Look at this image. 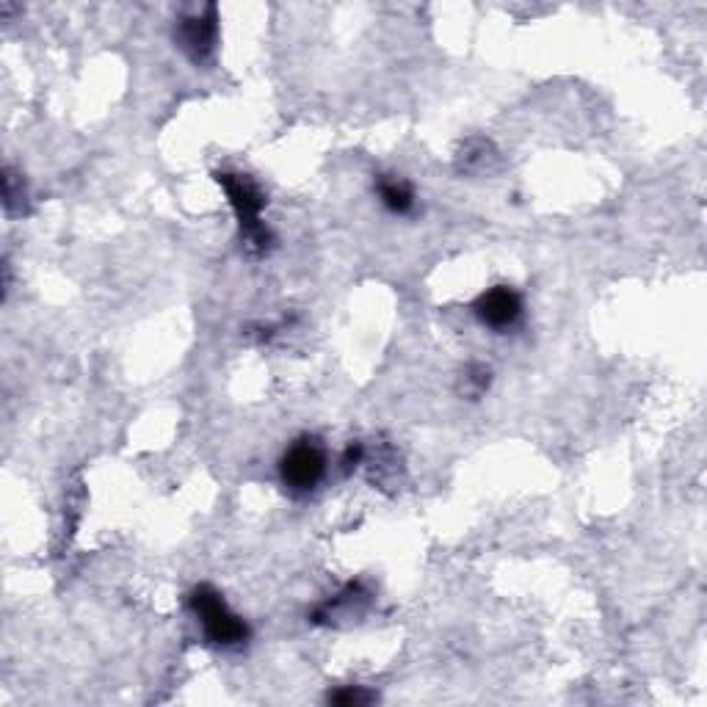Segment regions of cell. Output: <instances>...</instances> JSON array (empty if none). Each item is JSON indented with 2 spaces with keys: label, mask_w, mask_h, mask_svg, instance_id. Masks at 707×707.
I'll use <instances>...</instances> for the list:
<instances>
[{
  "label": "cell",
  "mask_w": 707,
  "mask_h": 707,
  "mask_svg": "<svg viewBox=\"0 0 707 707\" xmlns=\"http://www.w3.org/2000/svg\"><path fill=\"white\" fill-rule=\"evenodd\" d=\"M376 694L365 691L360 685H348V688H340L335 694H329V702L340 707H360V705H371Z\"/></svg>",
  "instance_id": "52a82bcc"
},
{
  "label": "cell",
  "mask_w": 707,
  "mask_h": 707,
  "mask_svg": "<svg viewBox=\"0 0 707 707\" xmlns=\"http://www.w3.org/2000/svg\"><path fill=\"white\" fill-rule=\"evenodd\" d=\"M476 315L478 321L489 329H509L517 324V318L522 315V299L517 296V290L500 288L487 290L481 299L476 302Z\"/></svg>",
  "instance_id": "5b68a950"
},
{
  "label": "cell",
  "mask_w": 707,
  "mask_h": 707,
  "mask_svg": "<svg viewBox=\"0 0 707 707\" xmlns=\"http://www.w3.org/2000/svg\"><path fill=\"white\" fill-rule=\"evenodd\" d=\"M324 470H326L324 451L310 440L290 445L288 453H285L282 462H279L282 484H285L290 492H299V495L318 487L321 478H324Z\"/></svg>",
  "instance_id": "3957f363"
},
{
  "label": "cell",
  "mask_w": 707,
  "mask_h": 707,
  "mask_svg": "<svg viewBox=\"0 0 707 707\" xmlns=\"http://www.w3.org/2000/svg\"><path fill=\"white\" fill-rule=\"evenodd\" d=\"M191 611L205 627V636L219 647H238L249 638V627L241 616H235L221 600V594L210 586H199L191 594Z\"/></svg>",
  "instance_id": "7a4b0ae2"
},
{
  "label": "cell",
  "mask_w": 707,
  "mask_h": 707,
  "mask_svg": "<svg viewBox=\"0 0 707 707\" xmlns=\"http://www.w3.org/2000/svg\"><path fill=\"white\" fill-rule=\"evenodd\" d=\"M221 188L227 191L230 205L235 210V216L241 221V232H244L246 246L255 252H266V246L271 244V235L260 224V213L266 208V197L263 191L244 177V174H219Z\"/></svg>",
  "instance_id": "6da1fadb"
},
{
  "label": "cell",
  "mask_w": 707,
  "mask_h": 707,
  "mask_svg": "<svg viewBox=\"0 0 707 707\" xmlns=\"http://www.w3.org/2000/svg\"><path fill=\"white\" fill-rule=\"evenodd\" d=\"M379 197L387 208L393 213H409L412 205H415V197H412V188L406 186L404 180H390V177H382L379 180Z\"/></svg>",
  "instance_id": "8992f818"
},
{
  "label": "cell",
  "mask_w": 707,
  "mask_h": 707,
  "mask_svg": "<svg viewBox=\"0 0 707 707\" xmlns=\"http://www.w3.org/2000/svg\"><path fill=\"white\" fill-rule=\"evenodd\" d=\"M23 199V180H17V174H14L12 169H6V177H3V202H6V210L14 213V210H17V202H20V208H23Z\"/></svg>",
  "instance_id": "9c48e42d"
},
{
  "label": "cell",
  "mask_w": 707,
  "mask_h": 707,
  "mask_svg": "<svg viewBox=\"0 0 707 707\" xmlns=\"http://www.w3.org/2000/svg\"><path fill=\"white\" fill-rule=\"evenodd\" d=\"M476 147L478 150H473V144H467V150L462 152L464 169H470V172H481V169H487L489 158H495L492 144H487V141H476Z\"/></svg>",
  "instance_id": "ba28073f"
},
{
  "label": "cell",
  "mask_w": 707,
  "mask_h": 707,
  "mask_svg": "<svg viewBox=\"0 0 707 707\" xmlns=\"http://www.w3.org/2000/svg\"><path fill=\"white\" fill-rule=\"evenodd\" d=\"M467 384H470V393L473 395L484 393V390H487V384H489L487 368H484V365H473V368L467 371Z\"/></svg>",
  "instance_id": "30bf717a"
},
{
  "label": "cell",
  "mask_w": 707,
  "mask_h": 707,
  "mask_svg": "<svg viewBox=\"0 0 707 707\" xmlns=\"http://www.w3.org/2000/svg\"><path fill=\"white\" fill-rule=\"evenodd\" d=\"M216 36H219V25H216V9L208 6L205 12L191 14L180 20V31H177V42L186 50V56L191 61H208L216 50Z\"/></svg>",
  "instance_id": "277c9868"
}]
</instances>
